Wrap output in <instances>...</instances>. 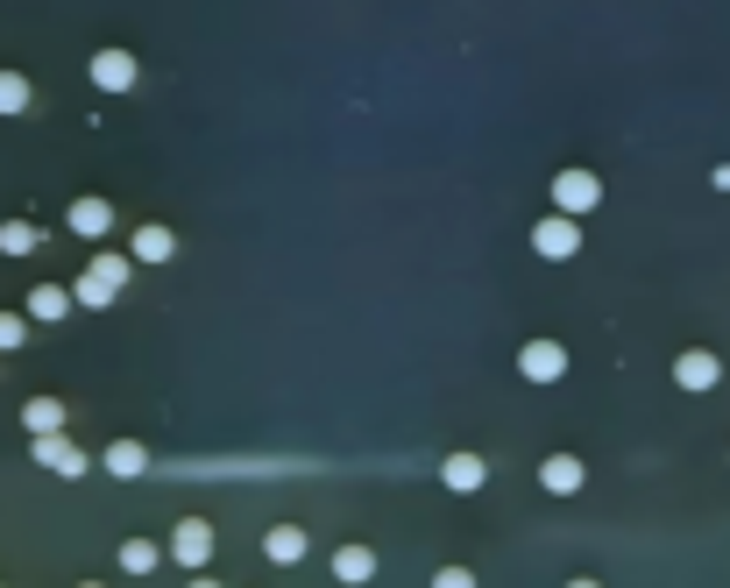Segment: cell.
Masks as SVG:
<instances>
[{
    "instance_id": "52a82bcc",
    "label": "cell",
    "mask_w": 730,
    "mask_h": 588,
    "mask_svg": "<svg viewBox=\"0 0 730 588\" xmlns=\"http://www.w3.org/2000/svg\"><path fill=\"white\" fill-rule=\"evenodd\" d=\"M36 461H43V468H57V475H86V454H78L64 433H43V440H36Z\"/></svg>"
},
{
    "instance_id": "ac0fdd59",
    "label": "cell",
    "mask_w": 730,
    "mask_h": 588,
    "mask_svg": "<svg viewBox=\"0 0 730 588\" xmlns=\"http://www.w3.org/2000/svg\"><path fill=\"white\" fill-rule=\"evenodd\" d=\"M29 107V78L22 71H0V114H22Z\"/></svg>"
},
{
    "instance_id": "5b68a950",
    "label": "cell",
    "mask_w": 730,
    "mask_h": 588,
    "mask_svg": "<svg viewBox=\"0 0 730 588\" xmlns=\"http://www.w3.org/2000/svg\"><path fill=\"white\" fill-rule=\"evenodd\" d=\"M518 369H525L532 383H553V376L567 369V355H560V341H525V355H518Z\"/></svg>"
},
{
    "instance_id": "8fae6325",
    "label": "cell",
    "mask_w": 730,
    "mask_h": 588,
    "mask_svg": "<svg viewBox=\"0 0 730 588\" xmlns=\"http://www.w3.org/2000/svg\"><path fill=\"white\" fill-rule=\"evenodd\" d=\"M440 475H447V489H461V496H468V489H482V461H475V454H447V468H440Z\"/></svg>"
},
{
    "instance_id": "44dd1931",
    "label": "cell",
    "mask_w": 730,
    "mask_h": 588,
    "mask_svg": "<svg viewBox=\"0 0 730 588\" xmlns=\"http://www.w3.org/2000/svg\"><path fill=\"white\" fill-rule=\"evenodd\" d=\"M22 333H29V326H22L15 312H0V348H22Z\"/></svg>"
},
{
    "instance_id": "7402d4cb",
    "label": "cell",
    "mask_w": 730,
    "mask_h": 588,
    "mask_svg": "<svg viewBox=\"0 0 730 588\" xmlns=\"http://www.w3.org/2000/svg\"><path fill=\"white\" fill-rule=\"evenodd\" d=\"M433 588H475V574H468V567H440Z\"/></svg>"
},
{
    "instance_id": "e0dca14e",
    "label": "cell",
    "mask_w": 730,
    "mask_h": 588,
    "mask_svg": "<svg viewBox=\"0 0 730 588\" xmlns=\"http://www.w3.org/2000/svg\"><path fill=\"white\" fill-rule=\"evenodd\" d=\"M107 468H114V475H142V468H149V454H142L135 440H114V447H107Z\"/></svg>"
},
{
    "instance_id": "3957f363",
    "label": "cell",
    "mask_w": 730,
    "mask_h": 588,
    "mask_svg": "<svg viewBox=\"0 0 730 588\" xmlns=\"http://www.w3.org/2000/svg\"><path fill=\"white\" fill-rule=\"evenodd\" d=\"M206 553H213V525H206V518H185V525L171 532V560H185V567H206Z\"/></svg>"
},
{
    "instance_id": "ffe728a7",
    "label": "cell",
    "mask_w": 730,
    "mask_h": 588,
    "mask_svg": "<svg viewBox=\"0 0 730 588\" xmlns=\"http://www.w3.org/2000/svg\"><path fill=\"white\" fill-rule=\"evenodd\" d=\"M156 560H164V553H156L149 539H128V546H121V567H128V574H149Z\"/></svg>"
},
{
    "instance_id": "8992f818",
    "label": "cell",
    "mask_w": 730,
    "mask_h": 588,
    "mask_svg": "<svg viewBox=\"0 0 730 588\" xmlns=\"http://www.w3.org/2000/svg\"><path fill=\"white\" fill-rule=\"evenodd\" d=\"M93 86L128 93V86H135V57H128V50H100V57H93Z\"/></svg>"
},
{
    "instance_id": "30bf717a",
    "label": "cell",
    "mask_w": 730,
    "mask_h": 588,
    "mask_svg": "<svg viewBox=\"0 0 730 588\" xmlns=\"http://www.w3.org/2000/svg\"><path fill=\"white\" fill-rule=\"evenodd\" d=\"M71 298H78V291H64V284H36L29 312H36V319H64V312H71Z\"/></svg>"
},
{
    "instance_id": "4fadbf2b",
    "label": "cell",
    "mask_w": 730,
    "mask_h": 588,
    "mask_svg": "<svg viewBox=\"0 0 730 588\" xmlns=\"http://www.w3.org/2000/svg\"><path fill=\"white\" fill-rule=\"evenodd\" d=\"M334 574H341V581H369V574H376V553H369V546H341V553H334Z\"/></svg>"
},
{
    "instance_id": "d4e9b609",
    "label": "cell",
    "mask_w": 730,
    "mask_h": 588,
    "mask_svg": "<svg viewBox=\"0 0 730 588\" xmlns=\"http://www.w3.org/2000/svg\"><path fill=\"white\" fill-rule=\"evenodd\" d=\"M86 588H100V581H86Z\"/></svg>"
},
{
    "instance_id": "277c9868",
    "label": "cell",
    "mask_w": 730,
    "mask_h": 588,
    "mask_svg": "<svg viewBox=\"0 0 730 588\" xmlns=\"http://www.w3.org/2000/svg\"><path fill=\"white\" fill-rule=\"evenodd\" d=\"M553 199H560V213H589V206L603 199V185H596L589 171H560V178H553Z\"/></svg>"
},
{
    "instance_id": "603a6c76",
    "label": "cell",
    "mask_w": 730,
    "mask_h": 588,
    "mask_svg": "<svg viewBox=\"0 0 730 588\" xmlns=\"http://www.w3.org/2000/svg\"><path fill=\"white\" fill-rule=\"evenodd\" d=\"M192 588H220V581H206V574H199V581H192Z\"/></svg>"
},
{
    "instance_id": "d6986e66",
    "label": "cell",
    "mask_w": 730,
    "mask_h": 588,
    "mask_svg": "<svg viewBox=\"0 0 730 588\" xmlns=\"http://www.w3.org/2000/svg\"><path fill=\"white\" fill-rule=\"evenodd\" d=\"M0 248H8V256H29V248H36V227H29V220H0Z\"/></svg>"
},
{
    "instance_id": "cb8c5ba5",
    "label": "cell",
    "mask_w": 730,
    "mask_h": 588,
    "mask_svg": "<svg viewBox=\"0 0 730 588\" xmlns=\"http://www.w3.org/2000/svg\"><path fill=\"white\" fill-rule=\"evenodd\" d=\"M567 588H596V581H567Z\"/></svg>"
},
{
    "instance_id": "9c48e42d",
    "label": "cell",
    "mask_w": 730,
    "mask_h": 588,
    "mask_svg": "<svg viewBox=\"0 0 730 588\" xmlns=\"http://www.w3.org/2000/svg\"><path fill=\"white\" fill-rule=\"evenodd\" d=\"M171 248H178V241H171V227H135V263H164Z\"/></svg>"
},
{
    "instance_id": "6da1fadb",
    "label": "cell",
    "mask_w": 730,
    "mask_h": 588,
    "mask_svg": "<svg viewBox=\"0 0 730 588\" xmlns=\"http://www.w3.org/2000/svg\"><path fill=\"white\" fill-rule=\"evenodd\" d=\"M121 284H128V256H100L86 277H78V305H107Z\"/></svg>"
},
{
    "instance_id": "2e32d148",
    "label": "cell",
    "mask_w": 730,
    "mask_h": 588,
    "mask_svg": "<svg viewBox=\"0 0 730 588\" xmlns=\"http://www.w3.org/2000/svg\"><path fill=\"white\" fill-rule=\"evenodd\" d=\"M674 376H681L688 390H709V383H716V355H681V362H674Z\"/></svg>"
},
{
    "instance_id": "5bb4252c",
    "label": "cell",
    "mask_w": 730,
    "mask_h": 588,
    "mask_svg": "<svg viewBox=\"0 0 730 588\" xmlns=\"http://www.w3.org/2000/svg\"><path fill=\"white\" fill-rule=\"evenodd\" d=\"M22 426H29L36 440H43V433H57V426H64V404H57V397H36V404L22 411Z\"/></svg>"
},
{
    "instance_id": "9a60e30c",
    "label": "cell",
    "mask_w": 730,
    "mask_h": 588,
    "mask_svg": "<svg viewBox=\"0 0 730 588\" xmlns=\"http://www.w3.org/2000/svg\"><path fill=\"white\" fill-rule=\"evenodd\" d=\"M71 227H78V234H107V227H114L107 199H78V206H71Z\"/></svg>"
},
{
    "instance_id": "7c38bea8",
    "label": "cell",
    "mask_w": 730,
    "mask_h": 588,
    "mask_svg": "<svg viewBox=\"0 0 730 588\" xmlns=\"http://www.w3.org/2000/svg\"><path fill=\"white\" fill-rule=\"evenodd\" d=\"M263 546H270V560H277V567H291V560H305V532H298V525H277V532H270Z\"/></svg>"
},
{
    "instance_id": "7a4b0ae2",
    "label": "cell",
    "mask_w": 730,
    "mask_h": 588,
    "mask_svg": "<svg viewBox=\"0 0 730 588\" xmlns=\"http://www.w3.org/2000/svg\"><path fill=\"white\" fill-rule=\"evenodd\" d=\"M532 248H539V256H575V248H582V227H575V213H553V220H539L532 227Z\"/></svg>"
},
{
    "instance_id": "ba28073f",
    "label": "cell",
    "mask_w": 730,
    "mask_h": 588,
    "mask_svg": "<svg viewBox=\"0 0 730 588\" xmlns=\"http://www.w3.org/2000/svg\"><path fill=\"white\" fill-rule=\"evenodd\" d=\"M539 482H546L553 496H567V489H582V461H575V454H553V461L539 468Z\"/></svg>"
}]
</instances>
